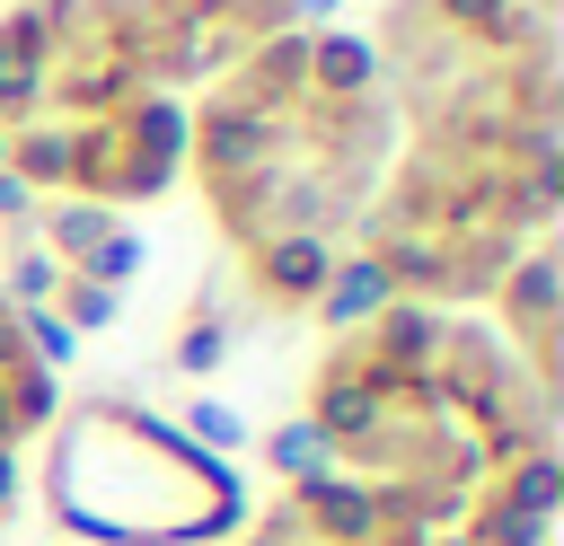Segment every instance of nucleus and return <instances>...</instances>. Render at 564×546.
Here are the masks:
<instances>
[{
    "instance_id": "obj_1",
    "label": "nucleus",
    "mask_w": 564,
    "mask_h": 546,
    "mask_svg": "<svg viewBox=\"0 0 564 546\" xmlns=\"http://www.w3.org/2000/svg\"><path fill=\"white\" fill-rule=\"evenodd\" d=\"M300 423L335 476L405 502L441 537H467V520L555 449V396L511 361V343L423 299H388L379 317L344 326Z\"/></svg>"
},
{
    "instance_id": "obj_2",
    "label": "nucleus",
    "mask_w": 564,
    "mask_h": 546,
    "mask_svg": "<svg viewBox=\"0 0 564 546\" xmlns=\"http://www.w3.org/2000/svg\"><path fill=\"white\" fill-rule=\"evenodd\" d=\"M388 150H397V114L370 70V44L308 18L256 44L238 70H220L185 114V167L229 255L273 238L344 247L388 176Z\"/></svg>"
},
{
    "instance_id": "obj_3",
    "label": "nucleus",
    "mask_w": 564,
    "mask_h": 546,
    "mask_svg": "<svg viewBox=\"0 0 564 546\" xmlns=\"http://www.w3.org/2000/svg\"><path fill=\"white\" fill-rule=\"evenodd\" d=\"M0 167L53 203H150L185 167V97H167L97 0L0 9Z\"/></svg>"
},
{
    "instance_id": "obj_4",
    "label": "nucleus",
    "mask_w": 564,
    "mask_h": 546,
    "mask_svg": "<svg viewBox=\"0 0 564 546\" xmlns=\"http://www.w3.org/2000/svg\"><path fill=\"white\" fill-rule=\"evenodd\" d=\"M555 203H564V132L538 141L405 132L344 247L370 255L397 299L458 308V299H494V282L546 238Z\"/></svg>"
},
{
    "instance_id": "obj_5",
    "label": "nucleus",
    "mask_w": 564,
    "mask_h": 546,
    "mask_svg": "<svg viewBox=\"0 0 564 546\" xmlns=\"http://www.w3.org/2000/svg\"><path fill=\"white\" fill-rule=\"evenodd\" d=\"M370 70L405 132H458V141L564 132L555 18L529 0H388Z\"/></svg>"
},
{
    "instance_id": "obj_6",
    "label": "nucleus",
    "mask_w": 564,
    "mask_h": 546,
    "mask_svg": "<svg viewBox=\"0 0 564 546\" xmlns=\"http://www.w3.org/2000/svg\"><path fill=\"white\" fill-rule=\"evenodd\" d=\"M44 432V502L88 546H220L247 520V484L132 396H79Z\"/></svg>"
},
{
    "instance_id": "obj_7",
    "label": "nucleus",
    "mask_w": 564,
    "mask_h": 546,
    "mask_svg": "<svg viewBox=\"0 0 564 546\" xmlns=\"http://www.w3.org/2000/svg\"><path fill=\"white\" fill-rule=\"evenodd\" d=\"M97 9L132 44V62L167 97H185V88H212L220 70H238L282 26H300V9H317V0H97Z\"/></svg>"
},
{
    "instance_id": "obj_8",
    "label": "nucleus",
    "mask_w": 564,
    "mask_h": 546,
    "mask_svg": "<svg viewBox=\"0 0 564 546\" xmlns=\"http://www.w3.org/2000/svg\"><path fill=\"white\" fill-rule=\"evenodd\" d=\"M555 308H564V264H555V247L538 238L502 282H494V335L511 343V361L555 396V379H564V361H555Z\"/></svg>"
},
{
    "instance_id": "obj_9",
    "label": "nucleus",
    "mask_w": 564,
    "mask_h": 546,
    "mask_svg": "<svg viewBox=\"0 0 564 546\" xmlns=\"http://www.w3.org/2000/svg\"><path fill=\"white\" fill-rule=\"evenodd\" d=\"M53 423V370L26 343V317L0 299V520L18 511V440Z\"/></svg>"
},
{
    "instance_id": "obj_10",
    "label": "nucleus",
    "mask_w": 564,
    "mask_h": 546,
    "mask_svg": "<svg viewBox=\"0 0 564 546\" xmlns=\"http://www.w3.org/2000/svg\"><path fill=\"white\" fill-rule=\"evenodd\" d=\"M335 255H344V247H326V238H273V247H247L238 273H247V299H256L264 317H300V308H317Z\"/></svg>"
},
{
    "instance_id": "obj_11",
    "label": "nucleus",
    "mask_w": 564,
    "mask_h": 546,
    "mask_svg": "<svg viewBox=\"0 0 564 546\" xmlns=\"http://www.w3.org/2000/svg\"><path fill=\"white\" fill-rule=\"evenodd\" d=\"M388 299H397V291H388V273H379V264H370V255H352V247H344V255H335V273H326V291H317V308H308V317H317V326H326V335H344V326H361V317H379V308H388Z\"/></svg>"
},
{
    "instance_id": "obj_12",
    "label": "nucleus",
    "mask_w": 564,
    "mask_h": 546,
    "mask_svg": "<svg viewBox=\"0 0 564 546\" xmlns=\"http://www.w3.org/2000/svg\"><path fill=\"white\" fill-rule=\"evenodd\" d=\"M220 352H229V326H220V317H212V299H203V308L185 317V335H176V370H212Z\"/></svg>"
}]
</instances>
